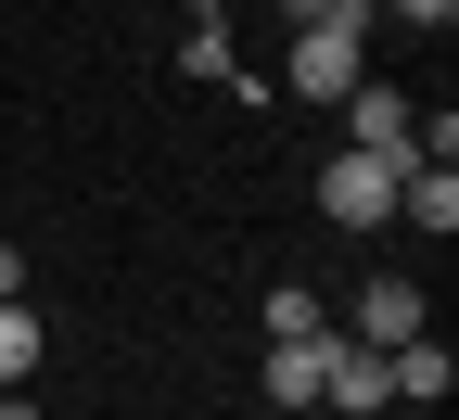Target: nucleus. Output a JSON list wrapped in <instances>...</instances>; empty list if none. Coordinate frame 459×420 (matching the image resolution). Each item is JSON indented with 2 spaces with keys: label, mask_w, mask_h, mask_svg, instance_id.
Returning a JSON list of instances; mask_svg holds the SVG:
<instances>
[{
  "label": "nucleus",
  "mask_w": 459,
  "mask_h": 420,
  "mask_svg": "<svg viewBox=\"0 0 459 420\" xmlns=\"http://www.w3.org/2000/svg\"><path fill=\"white\" fill-rule=\"evenodd\" d=\"M383 395H395V407H446V395H459V356H446L434 331H409V344L383 356Z\"/></svg>",
  "instance_id": "nucleus-4"
},
{
  "label": "nucleus",
  "mask_w": 459,
  "mask_h": 420,
  "mask_svg": "<svg viewBox=\"0 0 459 420\" xmlns=\"http://www.w3.org/2000/svg\"><path fill=\"white\" fill-rule=\"evenodd\" d=\"M179 77H243V64H230V26H217V13H192V39H179Z\"/></svg>",
  "instance_id": "nucleus-11"
},
{
  "label": "nucleus",
  "mask_w": 459,
  "mask_h": 420,
  "mask_svg": "<svg viewBox=\"0 0 459 420\" xmlns=\"http://www.w3.org/2000/svg\"><path fill=\"white\" fill-rule=\"evenodd\" d=\"M319 382H332V331L268 344V407H319Z\"/></svg>",
  "instance_id": "nucleus-6"
},
{
  "label": "nucleus",
  "mask_w": 459,
  "mask_h": 420,
  "mask_svg": "<svg viewBox=\"0 0 459 420\" xmlns=\"http://www.w3.org/2000/svg\"><path fill=\"white\" fill-rule=\"evenodd\" d=\"M281 26H358L370 39V0H281Z\"/></svg>",
  "instance_id": "nucleus-12"
},
{
  "label": "nucleus",
  "mask_w": 459,
  "mask_h": 420,
  "mask_svg": "<svg viewBox=\"0 0 459 420\" xmlns=\"http://www.w3.org/2000/svg\"><path fill=\"white\" fill-rule=\"evenodd\" d=\"M255 319H268V344H294V331H332V306H319V293H307V280H281V293H268V306H255Z\"/></svg>",
  "instance_id": "nucleus-10"
},
{
  "label": "nucleus",
  "mask_w": 459,
  "mask_h": 420,
  "mask_svg": "<svg viewBox=\"0 0 459 420\" xmlns=\"http://www.w3.org/2000/svg\"><path fill=\"white\" fill-rule=\"evenodd\" d=\"M421 102L409 90H383V77H358V90H344V141H358V153H383V166H421Z\"/></svg>",
  "instance_id": "nucleus-3"
},
{
  "label": "nucleus",
  "mask_w": 459,
  "mask_h": 420,
  "mask_svg": "<svg viewBox=\"0 0 459 420\" xmlns=\"http://www.w3.org/2000/svg\"><path fill=\"white\" fill-rule=\"evenodd\" d=\"M39 356H51L39 306H26V293H0V395H13V382H39Z\"/></svg>",
  "instance_id": "nucleus-8"
},
{
  "label": "nucleus",
  "mask_w": 459,
  "mask_h": 420,
  "mask_svg": "<svg viewBox=\"0 0 459 420\" xmlns=\"http://www.w3.org/2000/svg\"><path fill=\"white\" fill-rule=\"evenodd\" d=\"M319 407H344V420H383V407H395V395H383V356L332 331V382H319Z\"/></svg>",
  "instance_id": "nucleus-7"
},
{
  "label": "nucleus",
  "mask_w": 459,
  "mask_h": 420,
  "mask_svg": "<svg viewBox=\"0 0 459 420\" xmlns=\"http://www.w3.org/2000/svg\"><path fill=\"white\" fill-rule=\"evenodd\" d=\"M0 420H39V407H26V382H13V395H0Z\"/></svg>",
  "instance_id": "nucleus-15"
},
{
  "label": "nucleus",
  "mask_w": 459,
  "mask_h": 420,
  "mask_svg": "<svg viewBox=\"0 0 459 420\" xmlns=\"http://www.w3.org/2000/svg\"><path fill=\"white\" fill-rule=\"evenodd\" d=\"M0 293H26V243H0Z\"/></svg>",
  "instance_id": "nucleus-14"
},
{
  "label": "nucleus",
  "mask_w": 459,
  "mask_h": 420,
  "mask_svg": "<svg viewBox=\"0 0 459 420\" xmlns=\"http://www.w3.org/2000/svg\"><path fill=\"white\" fill-rule=\"evenodd\" d=\"M395 178H409V166H383V153L344 141V153L319 166V217H332V229H383V217H395Z\"/></svg>",
  "instance_id": "nucleus-1"
},
{
  "label": "nucleus",
  "mask_w": 459,
  "mask_h": 420,
  "mask_svg": "<svg viewBox=\"0 0 459 420\" xmlns=\"http://www.w3.org/2000/svg\"><path fill=\"white\" fill-rule=\"evenodd\" d=\"M395 13H409V26H459V0H395Z\"/></svg>",
  "instance_id": "nucleus-13"
},
{
  "label": "nucleus",
  "mask_w": 459,
  "mask_h": 420,
  "mask_svg": "<svg viewBox=\"0 0 459 420\" xmlns=\"http://www.w3.org/2000/svg\"><path fill=\"white\" fill-rule=\"evenodd\" d=\"M409 331H421V280H370V293H358V331H344V344H370V356H395Z\"/></svg>",
  "instance_id": "nucleus-5"
},
{
  "label": "nucleus",
  "mask_w": 459,
  "mask_h": 420,
  "mask_svg": "<svg viewBox=\"0 0 459 420\" xmlns=\"http://www.w3.org/2000/svg\"><path fill=\"white\" fill-rule=\"evenodd\" d=\"M358 77H370V39H358V26H294V64H281L294 102H344Z\"/></svg>",
  "instance_id": "nucleus-2"
},
{
  "label": "nucleus",
  "mask_w": 459,
  "mask_h": 420,
  "mask_svg": "<svg viewBox=\"0 0 459 420\" xmlns=\"http://www.w3.org/2000/svg\"><path fill=\"white\" fill-rule=\"evenodd\" d=\"M395 217H421L446 243V229H459V166H409V178H395Z\"/></svg>",
  "instance_id": "nucleus-9"
}]
</instances>
